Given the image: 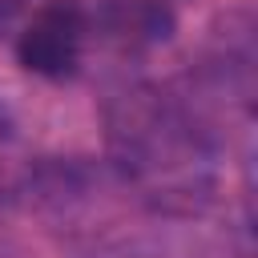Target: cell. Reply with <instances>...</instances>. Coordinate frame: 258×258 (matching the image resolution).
Instances as JSON below:
<instances>
[{"label":"cell","instance_id":"2","mask_svg":"<svg viewBox=\"0 0 258 258\" xmlns=\"http://www.w3.org/2000/svg\"><path fill=\"white\" fill-rule=\"evenodd\" d=\"M97 20L109 36L129 44H157L173 32V16L161 0H105Z\"/></svg>","mask_w":258,"mask_h":258},{"label":"cell","instance_id":"1","mask_svg":"<svg viewBox=\"0 0 258 258\" xmlns=\"http://www.w3.org/2000/svg\"><path fill=\"white\" fill-rule=\"evenodd\" d=\"M85 28H89V16H85L81 0H48L24 24V32L16 40V56L24 69H32L40 77H69L81 56Z\"/></svg>","mask_w":258,"mask_h":258}]
</instances>
